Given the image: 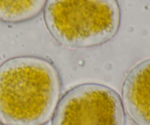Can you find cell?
Here are the masks:
<instances>
[{"label":"cell","mask_w":150,"mask_h":125,"mask_svg":"<svg viewBox=\"0 0 150 125\" xmlns=\"http://www.w3.org/2000/svg\"><path fill=\"white\" fill-rule=\"evenodd\" d=\"M61 80L51 61L36 56L12 58L0 66V122L43 125L59 102Z\"/></svg>","instance_id":"cell-1"},{"label":"cell","mask_w":150,"mask_h":125,"mask_svg":"<svg viewBox=\"0 0 150 125\" xmlns=\"http://www.w3.org/2000/svg\"><path fill=\"white\" fill-rule=\"evenodd\" d=\"M44 8L50 34L68 48L103 45L115 36L120 26L117 0H47Z\"/></svg>","instance_id":"cell-2"},{"label":"cell","mask_w":150,"mask_h":125,"mask_svg":"<svg viewBox=\"0 0 150 125\" xmlns=\"http://www.w3.org/2000/svg\"><path fill=\"white\" fill-rule=\"evenodd\" d=\"M52 125H125L122 102L118 93L106 86L79 85L60 100Z\"/></svg>","instance_id":"cell-3"},{"label":"cell","mask_w":150,"mask_h":125,"mask_svg":"<svg viewBox=\"0 0 150 125\" xmlns=\"http://www.w3.org/2000/svg\"><path fill=\"white\" fill-rule=\"evenodd\" d=\"M122 102L135 124L150 125V59L128 73L122 86Z\"/></svg>","instance_id":"cell-4"},{"label":"cell","mask_w":150,"mask_h":125,"mask_svg":"<svg viewBox=\"0 0 150 125\" xmlns=\"http://www.w3.org/2000/svg\"><path fill=\"white\" fill-rule=\"evenodd\" d=\"M47 0H0V20L21 23L38 16Z\"/></svg>","instance_id":"cell-5"},{"label":"cell","mask_w":150,"mask_h":125,"mask_svg":"<svg viewBox=\"0 0 150 125\" xmlns=\"http://www.w3.org/2000/svg\"><path fill=\"white\" fill-rule=\"evenodd\" d=\"M0 125H4V124H2L1 122H0Z\"/></svg>","instance_id":"cell-6"}]
</instances>
